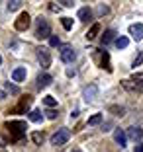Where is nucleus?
<instances>
[{
	"label": "nucleus",
	"instance_id": "obj_8",
	"mask_svg": "<svg viewBox=\"0 0 143 152\" xmlns=\"http://www.w3.org/2000/svg\"><path fill=\"white\" fill-rule=\"evenodd\" d=\"M75 51H73V47H69V45H63L61 47V61L63 63H67V64H71L73 61H75Z\"/></svg>",
	"mask_w": 143,
	"mask_h": 152
},
{
	"label": "nucleus",
	"instance_id": "obj_5",
	"mask_svg": "<svg viewBox=\"0 0 143 152\" xmlns=\"http://www.w3.org/2000/svg\"><path fill=\"white\" fill-rule=\"evenodd\" d=\"M30 26H31V18H30V14H27V12H22L18 16V20L14 22V27H16L18 31H26Z\"/></svg>",
	"mask_w": 143,
	"mask_h": 152
},
{
	"label": "nucleus",
	"instance_id": "obj_31",
	"mask_svg": "<svg viewBox=\"0 0 143 152\" xmlns=\"http://www.w3.org/2000/svg\"><path fill=\"white\" fill-rule=\"evenodd\" d=\"M6 90H8L10 94H18V88H16V86H12V84H6Z\"/></svg>",
	"mask_w": 143,
	"mask_h": 152
},
{
	"label": "nucleus",
	"instance_id": "obj_40",
	"mask_svg": "<svg viewBox=\"0 0 143 152\" xmlns=\"http://www.w3.org/2000/svg\"><path fill=\"white\" fill-rule=\"evenodd\" d=\"M0 64H2V57H0Z\"/></svg>",
	"mask_w": 143,
	"mask_h": 152
},
{
	"label": "nucleus",
	"instance_id": "obj_30",
	"mask_svg": "<svg viewBox=\"0 0 143 152\" xmlns=\"http://www.w3.org/2000/svg\"><path fill=\"white\" fill-rule=\"evenodd\" d=\"M141 63H143V53H139L137 57H135V61H133V66H139Z\"/></svg>",
	"mask_w": 143,
	"mask_h": 152
},
{
	"label": "nucleus",
	"instance_id": "obj_2",
	"mask_svg": "<svg viewBox=\"0 0 143 152\" xmlns=\"http://www.w3.org/2000/svg\"><path fill=\"white\" fill-rule=\"evenodd\" d=\"M36 37L37 39H49L51 37V26H49V22L45 18H37L36 20Z\"/></svg>",
	"mask_w": 143,
	"mask_h": 152
},
{
	"label": "nucleus",
	"instance_id": "obj_22",
	"mask_svg": "<svg viewBox=\"0 0 143 152\" xmlns=\"http://www.w3.org/2000/svg\"><path fill=\"white\" fill-rule=\"evenodd\" d=\"M122 86H124L125 90H130V92H139V90H141L139 86H135L131 80H122Z\"/></svg>",
	"mask_w": 143,
	"mask_h": 152
},
{
	"label": "nucleus",
	"instance_id": "obj_38",
	"mask_svg": "<svg viewBox=\"0 0 143 152\" xmlns=\"http://www.w3.org/2000/svg\"><path fill=\"white\" fill-rule=\"evenodd\" d=\"M4 98H6V94L2 92V90H0V99H4Z\"/></svg>",
	"mask_w": 143,
	"mask_h": 152
},
{
	"label": "nucleus",
	"instance_id": "obj_17",
	"mask_svg": "<svg viewBox=\"0 0 143 152\" xmlns=\"http://www.w3.org/2000/svg\"><path fill=\"white\" fill-rule=\"evenodd\" d=\"M100 29H102V27H100V23H94V26L88 29V33H86V39H88V41L96 39V35L100 33Z\"/></svg>",
	"mask_w": 143,
	"mask_h": 152
},
{
	"label": "nucleus",
	"instance_id": "obj_24",
	"mask_svg": "<svg viewBox=\"0 0 143 152\" xmlns=\"http://www.w3.org/2000/svg\"><path fill=\"white\" fill-rule=\"evenodd\" d=\"M98 123H102V113H94V115L88 119V125L92 127V125H98Z\"/></svg>",
	"mask_w": 143,
	"mask_h": 152
},
{
	"label": "nucleus",
	"instance_id": "obj_34",
	"mask_svg": "<svg viewBox=\"0 0 143 152\" xmlns=\"http://www.w3.org/2000/svg\"><path fill=\"white\" fill-rule=\"evenodd\" d=\"M49 10H53V12H59V6H55V2H49Z\"/></svg>",
	"mask_w": 143,
	"mask_h": 152
},
{
	"label": "nucleus",
	"instance_id": "obj_20",
	"mask_svg": "<svg viewBox=\"0 0 143 152\" xmlns=\"http://www.w3.org/2000/svg\"><path fill=\"white\" fill-rule=\"evenodd\" d=\"M131 82H133L135 86H139V88H143V72H133Z\"/></svg>",
	"mask_w": 143,
	"mask_h": 152
},
{
	"label": "nucleus",
	"instance_id": "obj_6",
	"mask_svg": "<svg viewBox=\"0 0 143 152\" xmlns=\"http://www.w3.org/2000/svg\"><path fill=\"white\" fill-rule=\"evenodd\" d=\"M94 61H96L102 68H106L108 72H112V66H110V57H108L106 51H94Z\"/></svg>",
	"mask_w": 143,
	"mask_h": 152
},
{
	"label": "nucleus",
	"instance_id": "obj_15",
	"mask_svg": "<svg viewBox=\"0 0 143 152\" xmlns=\"http://www.w3.org/2000/svg\"><path fill=\"white\" fill-rule=\"evenodd\" d=\"M112 41H116V31L114 29H106L102 35V47H106V45H110Z\"/></svg>",
	"mask_w": 143,
	"mask_h": 152
},
{
	"label": "nucleus",
	"instance_id": "obj_7",
	"mask_svg": "<svg viewBox=\"0 0 143 152\" xmlns=\"http://www.w3.org/2000/svg\"><path fill=\"white\" fill-rule=\"evenodd\" d=\"M37 61H39V64L43 68H49L51 66V53L47 47H41V49H37Z\"/></svg>",
	"mask_w": 143,
	"mask_h": 152
},
{
	"label": "nucleus",
	"instance_id": "obj_33",
	"mask_svg": "<svg viewBox=\"0 0 143 152\" xmlns=\"http://www.w3.org/2000/svg\"><path fill=\"white\" fill-rule=\"evenodd\" d=\"M61 4L65 6V8H73V4H75V2H71V0H63Z\"/></svg>",
	"mask_w": 143,
	"mask_h": 152
},
{
	"label": "nucleus",
	"instance_id": "obj_10",
	"mask_svg": "<svg viewBox=\"0 0 143 152\" xmlns=\"http://www.w3.org/2000/svg\"><path fill=\"white\" fill-rule=\"evenodd\" d=\"M130 35L133 37L135 41L143 39V23H131L130 26Z\"/></svg>",
	"mask_w": 143,
	"mask_h": 152
},
{
	"label": "nucleus",
	"instance_id": "obj_37",
	"mask_svg": "<svg viewBox=\"0 0 143 152\" xmlns=\"http://www.w3.org/2000/svg\"><path fill=\"white\" fill-rule=\"evenodd\" d=\"M135 152H143V142H139L137 146H135Z\"/></svg>",
	"mask_w": 143,
	"mask_h": 152
},
{
	"label": "nucleus",
	"instance_id": "obj_18",
	"mask_svg": "<svg viewBox=\"0 0 143 152\" xmlns=\"http://www.w3.org/2000/svg\"><path fill=\"white\" fill-rule=\"evenodd\" d=\"M114 43H116L118 49H125V47L130 45V39H127V37H124V35H120V37H116V41H114Z\"/></svg>",
	"mask_w": 143,
	"mask_h": 152
},
{
	"label": "nucleus",
	"instance_id": "obj_32",
	"mask_svg": "<svg viewBox=\"0 0 143 152\" xmlns=\"http://www.w3.org/2000/svg\"><path fill=\"white\" fill-rule=\"evenodd\" d=\"M57 115L59 113L55 111V109H49V111H47V117H49V119H57Z\"/></svg>",
	"mask_w": 143,
	"mask_h": 152
},
{
	"label": "nucleus",
	"instance_id": "obj_3",
	"mask_svg": "<svg viewBox=\"0 0 143 152\" xmlns=\"http://www.w3.org/2000/svg\"><path fill=\"white\" fill-rule=\"evenodd\" d=\"M69 139H71V131L69 129H57V133L51 137V144L53 146H63Z\"/></svg>",
	"mask_w": 143,
	"mask_h": 152
},
{
	"label": "nucleus",
	"instance_id": "obj_1",
	"mask_svg": "<svg viewBox=\"0 0 143 152\" xmlns=\"http://www.w3.org/2000/svg\"><path fill=\"white\" fill-rule=\"evenodd\" d=\"M4 129L10 133V139H12L14 142H20V140L26 137L27 125L24 121H8V123H4Z\"/></svg>",
	"mask_w": 143,
	"mask_h": 152
},
{
	"label": "nucleus",
	"instance_id": "obj_26",
	"mask_svg": "<svg viewBox=\"0 0 143 152\" xmlns=\"http://www.w3.org/2000/svg\"><path fill=\"white\" fill-rule=\"evenodd\" d=\"M96 14H98L100 18H102V16H106V14H110V8H108L106 4H98V8H96Z\"/></svg>",
	"mask_w": 143,
	"mask_h": 152
},
{
	"label": "nucleus",
	"instance_id": "obj_23",
	"mask_svg": "<svg viewBox=\"0 0 143 152\" xmlns=\"http://www.w3.org/2000/svg\"><path fill=\"white\" fill-rule=\"evenodd\" d=\"M22 0H12V2H8V12H16V10L22 8Z\"/></svg>",
	"mask_w": 143,
	"mask_h": 152
},
{
	"label": "nucleus",
	"instance_id": "obj_28",
	"mask_svg": "<svg viewBox=\"0 0 143 152\" xmlns=\"http://www.w3.org/2000/svg\"><path fill=\"white\" fill-rule=\"evenodd\" d=\"M61 23H63V27H65V29H73V18H63Z\"/></svg>",
	"mask_w": 143,
	"mask_h": 152
},
{
	"label": "nucleus",
	"instance_id": "obj_29",
	"mask_svg": "<svg viewBox=\"0 0 143 152\" xmlns=\"http://www.w3.org/2000/svg\"><path fill=\"white\" fill-rule=\"evenodd\" d=\"M59 45H61L59 37H57V35H51V37H49V47H59Z\"/></svg>",
	"mask_w": 143,
	"mask_h": 152
},
{
	"label": "nucleus",
	"instance_id": "obj_27",
	"mask_svg": "<svg viewBox=\"0 0 143 152\" xmlns=\"http://www.w3.org/2000/svg\"><path fill=\"white\" fill-rule=\"evenodd\" d=\"M43 103L47 105V107H55V105H57V99H55L53 96H45V98H43Z\"/></svg>",
	"mask_w": 143,
	"mask_h": 152
},
{
	"label": "nucleus",
	"instance_id": "obj_16",
	"mask_svg": "<svg viewBox=\"0 0 143 152\" xmlns=\"http://www.w3.org/2000/svg\"><path fill=\"white\" fill-rule=\"evenodd\" d=\"M79 20H82V22H90V20H92V10H90L88 6L81 8V10H79Z\"/></svg>",
	"mask_w": 143,
	"mask_h": 152
},
{
	"label": "nucleus",
	"instance_id": "obj_11",
	"mask_svg": "<svg viewBox=\"0 0 143 152\" xmlns=\"http://www.w3.org/2000/svg\"><path fill=\"white\" fill-rule=\"evenodd\" d=\"M51 82H53V76H51V74H47V72L39 74V76H37V90L47 88V86H49Z\"/></svg>",
	"mask_w": 143,
	"mask_h": 152
},
{
	"label": "nucleus",
	"instance_id": "obj_36",
	"mask_svg": "<svg viewBox=\"0 0 143 152\" xmlns=\"http://www.w3.org/2000/svg\"><path fill=\"white\" fill-rule=\"evenodd\" d=\"M75 74H76L75 68H67V76H69V78H71V76H75Z\"/></svg>",
	"mask_w": 143,
	"mask_h": 152
},
{
	"label": "nucleus",
	"instance_id": "obj_25",
	"mask_svg": "<svg viewBox=\"0 0 143 152\" xmlns=\"http://www.w3.org/2000/svg\"><path fill=\"white\" fill-rule=\"evenodd\" d=\"M43 139H45V137H43V133H39V131L31 133V140H33L36 144H41V142H43Z\"/></svg>",
	"mask_w": 143,
	"mask_h": 152
},
{
	"label": "nucleus",
	"instance_id": "obj_12",
	"mask_svg": "<svg viewBox=\"0 0 143 152\" xmlns=\"http://www.w3.org/2000/svg\"><path fill=\"white\" fill-rule=\"evenodd\" d=\"M125 134H127L130 139H133L135 142H141V139H143V131H141V127H130Z\"/></svg>",
	"mask_w": 143,
	"mask_h": 152
},
{
	"label": "nucleus",
	"instance_id": "obj_4",
	"mask_svg": "<svg viewBox=\"0 0 143 152\" xmlns=\"http://www.w3.org/2000/svg\"><path fill=\"white\" fill-rule=\"evenodd\" d=\"M31 102H33V98H31V96H24V98L20 99L18 105H14L12 109H8V113H26L27 109H30Z\"/></svg>",
	"mask_w": 143,
	"mask_h": 152
},
{
	"label": "nucleus",
	"instance_id": "obj_21",
	"mask_svg": "<svg viewBox=\"0 0 143 152\" xmlns=\"http://www.w3.org/2000/svg\"><path fill=\"white\" fill-rule=\"evenodd\" d=\"M108 111L114 113V115H120V117L125 115V107H122V105H110V109H108Z\"/></svg>",
	"mask_w": 143,
	"mask_h": 152
},
{
	"label": "nucleus",
	"instance_id": "obj_35",
	"mask_svg": "<svg viewBox=\"0 0 143 152\" xmlns=\"http://www.w3.org/2000/svg\"><path fill=\"white\" fill-rule=\"evenodd\" d=\"M110 127H112V123H104V125H102V131L106 133V131H110Z\"/></svg>",
	"mask_w": 143,
	"mask_h": 152
},
{
	"label": "nucleus",
	"instance_id": "obj_39",
	"mask_svg": "<svg viewBox=\"0 0 143 152\" xmlns=\"http://www.w3.org/2000/svg\"><path fill=\"white\" fill-rule=\"evenodd\" d=\"M71 152H81V150H71Z\"/></svg>",
	"mask_w": 143,
	"mask_h": 152
},
{
	"label": "nucleus",
	"instance_id": "obj_14",
	"mask_svg": "<svg viewBox=\"0 0 143 152\" xmlns=\"http://www.w3.org/2000/svg\"><path fill=\"white\" fill-rule=\"evenodd\" d=\"M114 140H116V142L124 148L125 142H127V134H125V131L124 129H116V131H114Z\"/></svg>",
	"mask_w": 143,
	"mask_h": 152
},
{
	"label": "nucleus",
	"instance_id": "obj_9",
	"mask_svg": "<svg viewBox=\"0 0 143 152\" xmlns=\"http://www.w3.org/2000/svg\"><path fill=\"white\" fill-rule=\"evenodd\" d=\"M82 94H84V102L86 103L94 102V99H96V96H98V86H96V84H88L84 88V92H82Z\"/></svg>",
	"mask_w": 143,
	"mask_h": 152
},
{
	"label": "nucleus",
	"instance_id": "obj_19",
	"mask_svg": "<svg viewBox=\"0 0 143 152\" xmlns=\"http://www.w3.org/2000/svg\"><path fill=\"white\" fill-rule=\"evenodd\" d=\"M41 119H43V115H41L39 109H31V111H30V121H33V123H39Z\"/></svg>",
	"mask_w": 143,
	"mask_h": 152
},
{
	"label": "nucleus",
	"instance_id": "obj_13",
	"mask_svg": "<svg viewBox=\"0 0 143 152\" xmlns=\"http://www.w3.org/2000/svg\"><path fill=\"white\" fill-rule=\"evenodd\" d=\"M26 76H27V70L24 66H18V68H14V72H12V80L14 82H24Z\"/></svg>",
	"mask_w": 143,
	"mask_h": 152
}]
</instances>
